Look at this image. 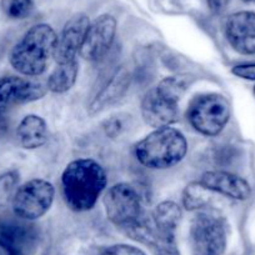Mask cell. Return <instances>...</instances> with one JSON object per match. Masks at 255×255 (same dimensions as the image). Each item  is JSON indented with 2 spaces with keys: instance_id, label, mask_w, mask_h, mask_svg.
<instances>
[{
  "instance_id": "obj_1",
  "label": "cell",
  "mask_w": 255,
  "mask_h": 255,
  "mask_svg": "<svg viewBox=\"0 0 255 255\" xmlns=\"http://www.w3.org/2000/svg\"><path fill=\"white\" fill-rule=\"evenodd\" d=\"M107 185V171L93 158H79L70 161L61 174L64 200L73 212L92 210Z\"/></svg>"
},
{
  "instance_id": "obj_2",
  "label": "cell",
  "mask_w": 255,
  "mask_h": 255,
  "mask_svg": "<svg viewBox=\"0 0 255 255\" xmlns=\"http://www.w3.org/2000/svg\"><path fill=\"white\" fill-rule=\"evenodd\" d=\"M56 35L53 26L39 23L29 28L9 54L11 68L24 77H39L54 56Z\"/></svg>"
},
{
  "instance_id": "obj_3",
  "label": "cell",
  "mask_w": 255,
  "mask_h": 255,
  "mask_svg": "<svg viewBox=\"0 0 255 255\" xmlns=\"http://www.w3.org/2000/svg\"><path fill=\"white\" fill-rule=\"evenodd\" d=\"M185 135L171 125L156 128L134 146V155L143 166L165 170L178 165L188 154Z\"/></svg>"
},
{
  "instance_id": "obj_4",
  "label": "cell",
  "mask_w": 255,
  "mask_h": 255,
  "mask_svg": "<svg viewBox=\"0 0 255 255\" xmlns=\"http://www.w3.org/2000/svg\"><path fill=\"white\" fill-rule=\"evenodd\" d=\"M105 215L112 224L130 234L146 215L138 190L129 183H118L108 189L103 199Z\"/></svg>"
},
{
  "instance_id": "obj_5",
  "label": "cell",
  "mask_w": 255,
  "mask_h": 255,
  "mask_svg": "<svg viewBox=\"0 0 255 255\" xmlns=\"http://www.w3.org/2000/svg\"><path fill=\"white\" fill-rule=\"evenodd\" d=\"M232 117V107L219 93H205L195 97L186 110V119L197 133L217 136L227 128Z\"/></svg>"
},
{
  "instance_id": "obj_6",
  "label": "cell",
  "mask_w": 255,
  "mask_h": 255,
  "mask_svg": "<svg viewBox=\"0 0 255 255\" xmlns=\"http://www.w3.org/2000/svg\"><path fill=\"white\" fill-rule=\"evenodd\" d=\"M189 243L193 255H223L228 245L227 223L213 213H198L191 222Z\"/></svg>"
},
{
  "instance_id": "obj_7",
  "label": "cell",
  "mask_w": 255,
  "mask_h": 255,
  "mask_svg": "<svg viewBox=\"0 0 255 255\" xmlns=\"http://www.w3.org/2000/svg\"><path fill=\"white\" fill-rule=\"evenodd\" d=\"M55 188L49 180L34 178L18 186L11 199L15 217L28 222L43 218L53 207Z\"/></svg>"
},
{
  "instance_id": "obj_8",
  "label": "cell",
  "mask_w": 255,
  "mask_h": 255,
  "mask_svg": "<svg viewBox=\"0 0 255 255\" xmlns=\"http://www.w3.org/2000/svg\"><path fill=\"white\" fill-rule=\"evenodd\" d=\"M48 88L20 77L0 78V136L8 129L9 115L16 105L36 102L45 97Z\"/></svg>"
},
{
  "instance_id": "obj_9",
  "label": "cell",
  "mask_w": 255,
  "mask_h": 255,
  "mask_svg": "<svg viewBox=\"0 0 255 255\" xmlns=\"http://www.w3.org/2000/svg\"><path fill=\"white\" fill-rule=\"evenodd\" d=\"M38 244V230L31 222L15 217L0 218V248L6 255H30Z\"/></svg>"
},
{
  "instance_id": "obj_10",
  "label": "cell",
  "mask_w": 255,
  "mask_h": 255,
  "mask_svg": "<svg viewBox=\"0 0 255 255\" xmlns=\"http://www.w3.org/2000/svg\"><path fill=\"white\" fill-rule=\"evenodd\" d=\"M118 21L112 14H102L90 21L80 55L89 61H99L109 53L115 41Z\"/></svg>"
},
{
  "instance_id": "obj_11",
  "label": "cell",
  "mask_w": 255,
  "mask_h": 255,
  "mask_svg": "<svg viewBox=\"0 0 255 255\" xmlns=\"http://www.w3.org/2000/svg\"><path fill=\"white\" fill-rule=\"evenodd\" d=\"M90 19L87 14L78 13L73 15L61 29L58 35L54 56L56 64L77 60L78 54L84 44L85 35L89 29Z\"/></svg>"
},
{
  "instance_id": "obj_12",
  "label": "cell",
  "mask_w": 255,
  "mask_h": 255,
  "mask_svg": "<svg viewBox=\"0 0 255 255\" xmlns=\"http://www.w3.org/2000/svg\"><path fill=\"white\" fill-rule=\"evenodd\" d=\"M224 34L238 54L255 55V11L240 10L230 14L225 20Z\"/></svg>"
},
{
  "instance_id": "obj_13",
  "label": "cell",
  "mask_w": 255,
  "mask_h": 255,
  "mask_svg": "<svg viewBox=\"0 0 255 255\" xmlns=\"http://www.w3.org/2000/svg\"><path fill=\"white\" fill-rule=\"evenodd\" d=\"M199 183L208 191L224 195L229 199L245 202L252 197V186L242 176L225 170L205 171Z\"/></svg>"
},
{
  "instance_id": "obj_14",
  "label": "cell",
  "mask_w": 255,
  "mask_h": 255,
  "mask_svg": "<svg viewBox=\"0 0 255 255\" xmlns=\"http://www.w3.org/2000/svg\"><path fill=\"white\" fill-rule=\"evenodd\" d=\"M143 120L153 129L173 125L179 117V104L166 99L155 88L144 95L140 104Z\"/></svg>"
},
{
  "instance_id": "obj_15",
  "label": "cell",
  "mask_w": 255,
  "mask_h": 255,
  "mask_svg": "<svg viewBox=\"0 0 255 255\" xmlns=\"http://www.w3.org/2000/svg\"><path fill=\"white\" fill-rule=\"evenodd\" d=\"M131 74L125 67H119L98 92L88 107L89 115H95L119 102L130 88Z\"/></svg>"
},
{
  "instance_id": "obj_16",
  "label": "cell",
  "mask_w": 255,
  "mask_h": 255,
  "mask_svg": "<svg viewBox=\"0 0 255 255\" xmlns=\"http://www.w3.org/2000/svg\"><path fill=\"white\" fill-rule=\"evenodd\" d=\"M48 135V124L40 115H25L16 127V139L26 150H35L45 145Z\"/></svg>"
},
{
  "instance_id": "obj_17",
  "label": "cell",
  "mask_w": 255,
  "mask_h": 255,
  "mask_svg": "<svg viewBox=\"0 0 255 255\" xmlns=\"http://www.w3.org/2000/svg\"><path fill=\"white\" fill-rule=\"evenodd\" d=\"M181 218V208L173 200H164L159 203L150 215L154 229L163 234H175Z\"/></svg>"
},
{
  "instance_id": "obj_18",
  "label": "cell",
  "mask_w": 255,
  "mask_h": 255,
  "mask_svg": "<svg viewBox=\"0 0 255 255\" xmlns=\"http://www.w3.org/2000/svg\"><path fill=\"white\" fill-rule=\"evenodd\" d=\"M78 75H79L78 60L58 64L49 75L46 88L54 94H64L74 87L78 80Z\"/></svg>"
},
{
  "instance_id": "obj_19",
  "label": "cell",
  "mask_w": 255,
  "mask_h": 255,
  "mask_svg": "<svg viewBox=\"0 0 255 255\" xmlns=\"http://www.w3.org/2000/svg\"><path fill=\"white\" fill-rule=\"evenodd\" d=\"M194 78L188 74H178L165 77L158 83L155 87L156 92L165 97L166 99L179 104L181 98L185 95V93L189 90V87L193 84Z\"/></svg>"
},
{
  "instance_id": "obj_20",
  "label": "cell",
  "mask_w": 255,
  "mask_h": 255,
  "mask_svg": "<svg viewBox=\"0 0 255 255\" xmlns=\"http://www.w3.org/2000/svg\"><path fill=\"white\" fill-rule=\"evenodd\" d=\"M209 191L199 183H190L183 191V205L189 212H195L205 208L209 202L208 198Z\"/></svg>"
},
{
  "instance_id": "obj_21",
  "label": "cell",
  "mask_w": 255,
  "mask_h": 255,
  "mask_svg": "<svg viewBox=\"0 0 255 255\" xmlns=\"http://www.w3.org/2000/svg\"><path fill=\"white\" fill-rule=\"evenodd\" d=\"M0 6L8 18L21 20L31 14L34 9V0H0Z\"/></svg>"
},
{
  "instance_id": "obj_22",
  "label": "cell",
  "mask_w": 255,
  "mask_h": 255,
  "mask_svg": "<svg viewBox=\"0 0 255 255\" xmlns=\"http://www.w3.org/2000/svg\"><path fill=\"white\" fill-rule=\"evenodd\" d=\"M102 255H148L140 248L131 244H115L103 252Z\"/></svg>"
},
{
  "instance_id": "obj_23",
  "label": "cell",
  "mask_w": 255,
  "mask_h": 255,
  "mask_svg": "<svg viewBox=\"0 0 255 255\" xmlns=\"http://www.w3.org/2000/svg\"><path fill=\"white\" fill-rule=\"evenodd\" d=\"M125 130V122L122 117H110L107 122L104 123V131L109 138H118L122 135L123 131Z\"/></svg>"
},
{
  "instance_id": "obj_24",
  "label": "cell",
  "mask_w": 255,
  "mask_h": 255,
  "mask_svg": "<svg viewBox=\"0 0 255 255\" xmlns=\"http://www.w3.org/2000/svg\"><path fill=\"white\" fill-rule=\"evenodd\" d=\"M232 74L243 80L255 82V63L238 64L232 68Z\"/></svg>"
},
{
  "instance_id": "obj_25",
  "label": "cell",
  "mask_w": 255,
  "mask_h": 255,
  "mask_svg": "<svg viewBox=\"0 0 255 255\" xmlns=\"http://www.w3.org/2000/svg\"><path fill=\"white\" fill-rule=\"evenodd\" d=\"M230 0H207V4L209 9L214 13H220L228 6Z\"/></svg>"
},
{
  "instance_id": "obj_26",
  "label": "cell",
  "mask_w": 255,
  "mask_h": 255,
  "mask_svg": "<svg viewBox=\"0 0 255 255\" xmlns=\"http://www.w3.org/2000/svg\"><path fill=\"white\" fill-rule=\"evenodd\" d=\"M242 1H244V3H249V4L252 3L255 4V0H242Z\"/></svg>"
},
{
  "instance_id": "obj_27",
  "label": "cell",
  "mask_w": 255,
  "mask_h": 255,
  "mask_svg": "<svg viewBox=\"0 0 255 255\" xmlns=\"http://www.w3.org/2000/svg\"><path fill=\"white\" fill-rule=\"evenodd\" d=\"M254 94H255V87H254Z\"/></svg>"
}]
</instances>
